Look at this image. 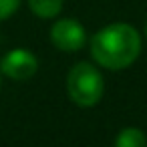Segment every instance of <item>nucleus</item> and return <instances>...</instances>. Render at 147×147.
I'll use <instances>...</instances> for the list:
<instances>
[{
  "label": "nucleus",
  "instance_id": "obj_3",
  "mask_svg": "<svg viewBox=\"0 0 147 147\" xmlns=\"http://www.w3.org/2000/svg\"><path fill=\"white\" fill-rule=\"evenodd\" d=\"M51 40L53 45L63 53H77L85 47L87 34L79 20L75 18H61L51 28Z\"/></svg>",
  "mask_w": 147,
  "mask_h": 147
},
{
  "label": "nucleus",
  "instance_id": "obj_5",
  "mask_svg": "<svg viewBox=\"0 0 147 147\" xmlns=\"http://www.w3.org/2000/svg\"><path fill=\"white\" fill-rule=\"evenodd\" d=\"M28 6L38 18H55L63 10V0H28Z\"/></svg>",
  "mask_w": 147,
  "mask_h": 147
},
{
  "label": "nucleus",
  "instance_id": "obj_8",
  "mask_svg": "<svg viewBox=\"0 0 147 147\" xmlns=\"http://www.w3.org/2000/svg\"><path fill=\"white\" fill-rule=\"evenodd\" d=\"M145 36H147V24H145Z\"/></svg>",
  "mask_w": 147,
  "mask_h": 147
},
{
  "label": "nucleus",
  "instance_id": "obj_2",
  "mask_svg": "<svg viewBox=\"0 0 147 147\" xmlns=\"http://www.w3.org/2000/svg\"><path fill=\"white\" fill-rule=\"evenodd\" d=\"M105 91L103 75L91 63H77L67 77V93L79 107H93L101 101Z\"/></svg>",
  "mask_w": 147,
  "mask_h": 147
},
{
  "label": "nucleus",
  "instance_id": "obj_6",
  "mask_svg": "<svg viewBox=\"0 0 147 147\" xmlns=\"http://www.w3.org/2000/svg\"><path fill=\"white\" fill-rule=\"evenodd\" d=\"M115 145L117 147H143V145H147V137L137 127H125L115 137Z\"/></svg>",
  "mask_w": 147,
  "mask_h": 147
},
{
  "label": "nucleus",
  "instance_id": "obj_7",
  "mask_svg": "<svg viewBox=\"0 0 147 147\" xmlns=\"http://www.w3.org/2000/svg\"><path fill=\"white\" fill-rule=\"evenodd\" d=\"M20 0H0V20L10 18L16 10H18Z\"/></svg>",
  "mask_w": 147,
  "mask_h": 147
},
{
  "label": "nucleus",
  "instance_id": "obj_1",
  "mask_svg": "<svg viewBox=\"0 0 147 147\" xmlns=\"http://www.w3.org/2000/svg\"><path fill=\"white\" fill-rule=\"evenodd\" d=\"M141 53V36L127 22H113L91 38V57L109 71H121L135 63Z\"/></svg>",
  "mask_w": 147,
  "mask_h": 147
},
{
  "label": "nucleus",
  "instance_id": "obj_4",
  "mask_svg": "<svg viewBox=\"0 0 147 147\" xmlns=\"http://www.w3.org/2000/svg\"><path fill=\"white\" fill-rule=\"evenodd\" d=\"M36 69H38V61L26 49L10 51L8 55H4L2 63H0V71L14 81H28L36 73Z\"/></svg>",
  "mask_w": 147,
  "mask_h": 147
}]
</instances>
